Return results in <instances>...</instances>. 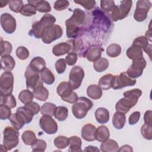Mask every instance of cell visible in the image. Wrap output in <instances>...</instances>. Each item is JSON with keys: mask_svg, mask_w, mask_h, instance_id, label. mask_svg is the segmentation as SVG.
<instances>
[{"mask_svg": "<svg viewBox=\"0 0 152 152\" xmlns=\"http://www.w3.org/2000/svg\"><path fill=\"white\" fill-rule=\"evenodd\" d=\"M55 22L56 18L53 15L50 14H46L39 21H36L32 24L29 34L37 39H40L42 37L44 30L46 28L54 25Z\"/></svg>", "mask_w": 152, "mask_h": 152, "instance_id": "1", "label": "cell"}, {"mask_svg": "<svg viewBox=\"0 0 152 152\" xmlns=\"http://www.w3.org/2000/svg\"><path fill=\"white\" fill-rule=\"evenodd\" d=\"M93 106L91 100L86 97H80L72 106V112L76 119H82L84 118L88 110Z\"/></svg>", "mask_w": 152, "mask_h": 152, "instance_id": "2", "label": "cell"}, {"mask_svg": "<svg viewBox=\"0 0 152 152\" xmlns=\"http://www.w3.org/2000/svg\"><path fill=\"white\" fill-rule=\"evenodd\" d=\"M3 146L7 151L15 147L19 142L18 130L14 127L6 126L3 131Z\"/></svg>", "mask_w": 152, "mask_h": 152, "instance_id": "3", "label": "cell"}, {"mask_svg": "<svg viewBox=\"0 0 152 152\" xmlns=\"http://www.w3.org/2000/svg\"><path fill=\"white\" fill-rule=\"evenodd\" d=\"M73 90L69 82L62 81L58 86L56 92L63 101L69 103H74L78 100V96Z\"/></svg>", "mask_w": 152, "mask_h": 152, "instance_id": "4", "label": "cell"}, {"mask_svg": "<svg viewBox=\"0 0 152 152\" xmlns=\"http://www.w3.org/2000/svg\"><path fill=\"white\" fill-rule=\"evenodd\" d=\"M63 35V29L58 24H54L46 28L41 37L42 42L45 44H50L52 42L61 38Z\"/></svg>", "mask_w": 152, "mask_h": 152, "instance_id": "5", "label": "cell"}, {"mask_svg": "<svg viewBox=\"0 0 152 152\" xmlns=\"http://www.w3.org/2000/svg\"><path fill=\"white\" fill-rule=\"evenodd\" d=\"M14 88V76L11 72H4L0 77V95L12 94Z\"/></svg>", "mask_w": 152, "mask_h": 152, "instance_id": "6", "label": "cell"}, {"mask_svg": "<svg viewBox=\"0 0 152 152\" xmlns=\"http://www.w3.org/2000/svg\"><path fill=\"white\" fill-rule=\"evenodd\" d=\"M136 80L129 77L126 72H121L119 75H113L112 88L114 90L121 89L122 88L132 86L136 84Z\"/></svg>", "mask_w": 152, "mask_h": 152, "instance_id": "7", "label": "cell"}, {"mask_svg": "<svg viewBox=\"0 0 152 152\" xmlns=\"http://www.w3.org/2000/svg\"><path fill=\"white\" fill-rule=\"evenodd\" d=\"M151 8V2L147 0H140L137 2L134 18L138 22L144 21L148 15Z\"/></svg>", "mask_w": 152, "mask_h": 152, "instance_id": "8", "label": "cell"}, {"mask_svg": "<svg viewBox=\"0 0 152 152\" xmlns=\"http://www.w3.org/2000/svg\"><path fill=\"white\" fill-rule=\"evenodd\" d=\"M77 44L75 40H68L66 42H61L55 45L52 48V53L56 56H62L70 52H75L77 50Z\"/></svg>", "mask_w": 152, "mask_h": 152, "instance_id": "9", "label": "cell"}, {"mask_svg": "<svg viewBox=\"0 0 152 152\" xmlns=\"http://www.w3.org/2000/svg\"><path fill=\"white\" fill-rule=\"evenodd\" d=\"M84 77V69L80 66H73L69 72V83L74 90L78 88Z\"/></svg>", "mask_w": 152, "mask_h": 152, "instance_id": "10", "label": "cell"}, {"mask_svg": "<svg viewBox=\"0 0 152 152\" xmlns=\"http://www.w3.org/2000/svg\"><path fill=\"white\" fill-rule=\"evenodd\" d=\"M146 65L147 62L144 58L132 61V64L128 68L126 72L129 77L135 79L141 76Z\"/></svg>", "mask_w": 152, "mask_h": 152, "instance_id": "11", "label": "cell"}, {"mask_svg": "<svg viewBox=\"0 0 152 152\" xmlns=\"http://www.w3.org/2000/svg\"><path fill=\"white\" fill-rule=\"evenodd\" d=\"M39 125L41 129L47 134H55L58 131V124L50 116L43 115L40 119Z\"/></svg>", "mask_w": 152, "mask_h": 152, "instance_id": "12", "label": "cell"}, {"mask_svg": "<svg viewBox=\"0 0 152 152\" xmlns=\"http://www.w3.org/2000/svg\"><path fill=\"white\" fill-rule=\"evenodd\" d=\"M24 76L26 79V87L28 90H33L42 81L39 73L33 70L29 65L26 68Z\"/></svg>", "mask_w": 152, "mask_h": 152, "instance_id": "13", "label": "cell"}, {"mask_svg": "<svg viewBox=\"0 0 152 152\" xmlns=\"http://www.w3.org/2000/svg\"><path fill=\"white\" fill-rule=\"evenodd\" d=\"M1 25L5 33L12 34L16 29L15 18L9 13H3L1 15Z\"/></svg>", "mask_w": 152, "mask_h": 152, "instance_id": "14", "label": "cell"}, {"mask_svg": "<svg viewBox=\"0 0 152 152\" xmlns=\"http://www.w3.org/2000/svg\"><path fill=\"white\" fill-rule=\"evenodd\" d=\"M137 103V102L128 97H124L117 102L115 105V109L116 111L126 114L129 111L130 109L134 107Z\"/></svg>", "mask_w": 152, "mask_h": 152, "instance_id": "15", "label": "cell"}, {"mask_svg": "<svg viewBox=\"0 0 152 152\" xmlns=\"http://www.w3.org/2000/svg\"><path fill=\"white\" fill-rule=\"evenodd\" d=\"M86 20V13L80 8H75L73 11L72 16L67 19L65 22L79 27L84 24Z\"/></svg>", "mask_w": 152, "mask_h": 152, "instance_id": "16", "label": "cell"}, {"mask_svg": "<svg viewBox=\"0 0 152 152\" xmlns=\"http://www.w3.org/2000/svg\"><path fill=\"white\" fill-rule=\"evenodd\" d=\"M96 128L91 124L84 125L81 129V137L87 141H93L95 140V132Z\"/></svg>", "mask_w": 152, "mask_h": 152, "instance_id": "17", "label": "cell"}, {"mask_svg": "<svg viewBox=\"0 0 152 152\" xmlns=\"http://www.w3.org/2000/svg\"><path fill=\"white\" fill-rule=\"evenodd\" d=\"M34 97L42 102L46 101L49 97V91L43 86V82L42 81L39 85L33 90Z\"/></svg>", "mask_w": 152, "mask_h": 152, "instance_id": "18", "label": "cell"}, {"mask_svg": "<svg viewBox=\"0 0 152 152\" xmlns=\"http://www.w3.org/2000/svg\"><path fill=\"white\" fill-rule=\"evenodd\" d=\"M0 61L1 69L5 72H11L15 66V61L10 55L1 56Z\"/></svg>", "mask_w": 152, "mask_h": 152, "instance_id": "19", "label": "cell"}, {"mask_svg": "<svg viewBox=\"0 0 152 152\" xmlns=\"http://www.w3.org/2000/svg\"><path fill=\"white\" fill-rule=\"evenodd\" d=\"M104 49L101 47H91L89 48L86 52V57L90 62H95L100 58L102 52Z\"/></svg>", "mask_w": 152, "mask_h": 152, "instance_id": "20", "label": "cell"}, {"mask_svg": "<svg viewBox=\"0 0 152 152\" xmlns=\"http://www.w3.org/2000/svg\"><path fill=\"white\" fill-rule=\"evenodd\" d=\"M126 116L125 114L116 111L112 117V125L116 129H122L125 124Z\"/></svg>", "mask_w": 152, "mask_h": 152, "instance_id": "21", "label": "cell"}, {"mask_svg": "<svg viewBox=\"0 0 152 152\" xmlns=\"http://www.w3.org/2000/svg\"><path fill=\"white\" fill-rule=\"evenodd\" d=\"M110 137V132L108 128L104 125L99 126L96 129L95 132V140L102 142L109 139Z\"/></svg>", "mask_w": 152, "mask_h": 152, "instance_id": "22", "label": "cell"}, {"mask_svg": "<svg viewBox=\"0 0 152 152\" xmlns=\"http://www.w3.org/2000/svg\"><path fill=\"white\" fill-rule=\"evenodd\" d=\"M28 4L35 6L37 11L40 12L48 13L51 11V7L50 4L45 0H37V1H27Z\"/></svg>", "mask_w": 152, "mask_h": 152, "instance_id": "23", "label": "cell"}, {"mask_svg": "<svg viewBox=\"0 0 152 152\" xmlns=\"http://www.w3.org/2000/svg\"><path fill=\"white\" fill-rule=\"evenodd\" d=\"M94 115L97 122L101 124H106L109 120V112L104 107H99L95 111Z\"/></svg>", "mask_w": 152, "mask_h": 152, "instance_id": "24", "label": "cell"}, {"mask_svg": "<svg viewBox=\"0 0 152 152\" xmlns=\"http://www.w3.org/2000/svg\"><path fill=\"white\" fill-rule=\"evenodd\" d=\"M100 150L103 152H117L119 150V145L115 140L112 139H107L104 142H102L101 144Z\"/></svg>", "mask_w": 152, "mask_h": 152, "instance_id": "25", "label": "cell"}, {"mask_svg": "<svg viewBox=\"0 0 152 152\" xmlns=\"http://www.w3.org/2000/svg\"><path fill=\"white\" fill-rule=\"evenodd\" d=\"M29 66L35 71L40 73L46 68L45 60L40 56H36L31 59Z\"/></svg>", "mask_w": 152, "mask_h": 152, "instance_id": "26", "label": "cell"}, {"mask_svg": "<svg viewBox=\"0 0 152 152\" xmlns=\"http://www.w3.org/2000/svg\"><path fill=\"white\" fill-rule=\"evenodd\" d=\"M126 54L128 58L132 61L138 60L143 58L142 50L140 48L132 45L126 50Z\"/></svg>", "mask_w": 152, "mask_h": 152, "instance_id": "27", "label": "cell"}, {"mask_svg": "<svg viewBox=\"0 0 152 152\" xmlns=\"http://www.w3.org/2000/svg\"><path fill=\"white\" fill-rule=\"evenodd\" d=\"M132 5L131 0L121 1L120 5L118 6L120 12V20H122L127 17L129 13Z\"/></svg>", "mask_w": 152, "mask_h": 152, "instance_id": "28", "label": "cell"}, {"mask_svg": "<svg viewBox=\"0 0 152 152\" xmlns=\"http://www.w3.org/2000/svg\"><path fill=\"white\" fill-rule=\"evenodd\" d=\"M102 90L97 85L92 84L87 88V95L92 99H99L102 96Z\"/></svg>", "mask_w": 152, "mask_h": 152, "instance_id": "29", "label": "cell"}, {"mask_svg": "<svg viewBox=\"0 0 152 152\" xmlns=\"http://www.w3.org/2000/svg\"><path fill=\"white\" fill-rule=\"evenodd\" d=\"M69 148L68 151L69 152H78L81 151V139L76 135L72 136L69 138Z\"/></svg>", "mask_w": 152, "mask_h": 152, "instance_id": "30", "label": "cell"}, {"mask_svg": "<svg viewBox=\"0 0 152 152\" xmlns=\"http://www.w3.org/2000/svg\"><path fill=\"white\" fill-rule=\"evenodd\" d=\"M113 75L112 74H108L102 77L98 83V86L102 88V90H107L112 88V80Z\"/></svg>", "mask_w": 152, "mask_h": 152, "instance_id": "31", "label": "cell"}, {"mask_svg": "<svg viewBox=\"0 0 152 152\" xmlns=\"http://www.w3.org/2000/svg\"><path fill=\"white\" fill-rule=\"evenodd\" d=\"M16 113H18L23 118L26 124L31 122L34 116L32 112L25 106L18 107L16 110Z\"/></svg>", "mask_w": 152, "mask_h": 152, "instance_id": "32", "label": "cell"}, {"mask_svg": "<svg viewBox=\"0 0 152 152\" xmlns=\"http://www.w3.org/2000/svg\"><path fill=\"white\" fill-rule=\"evenodd\" d=\"M40 76L42 81L48 85H51L55 82V76L49 68H45L43 69L40 72Z\"/></svg>", "mask_w": 152, "mask_h": 152, "instance_id": "33", "label": "cell"}, {"mask_svg": "<svg viewBox=\"0 0 152 152\" xmlns=\"http://www.w3.org/2000/svg\"><path fill=\"white\" fill-rule=\"evenodd\" d=\"M8 119L10 120L12 126L18 130L21 129L26 124L25 121L23 118L16 112L12 114Z\"/></svg>", "mask_w": 152, "mask_h": 152, "instance_id": "34", "label": "cell"}, {"mask_svg": "<svg viewBox=\"0 0 152 152\" xmlns=\"http://www.w3.org/2000/svg\"><path fill=\"white\" fill-rule=\"evenodd\" d=\"M0 104L5 105L12 109L16 106L17 102L12 94L8 95H0Z\"/></svg>", "mask_w": 152, "mask_h": 152, "instance_id": "35", "label": "cell"}, {"mask_svg": "<svg viewBox=\"0 0 152 152\" xmlns=\"http://www.w3.org/2000/svg\"><path fill=\"white\" fill-rule=\"evenodd\" d=\"M34 94L30 90L26 89L21 90L18 94V98L19 100L23 104H26L32 102L33 99Z\"/></svg>", "mask_w": 152, "mask_h": 152, "instance_id": "36", "label": "cell"}, {"mask_svg": "<svg viewBox=\"0 0 152 152\" xmlns=\"http://www.w3.org/2000/svg\"><path fill=\"white\" fill-rule=\"evenodd\" d=\"M109 63L107 59L100 58L93 63L94 69L97 72H102L106 70L109 66Z\"/></svg>", "mask_w": 152, "mask_h": 152, "instance_id": "37", "label": "cell"}, {"mask_svg": "<svg viewBox=\"0 0 152 152\" xmlns=\"http://www.w3.org/2000/svg\"><path fill=\"white\" fill-rule=\"evenodd\" d=\"M68 115V109L65 106H58L56 107L53 116L59 121H64Z\"/></svg>", "mask_w": 152, "mask_h": 152, "instance_id": "38", "label": "cell"}, {"mask_svg": "<svg viewBox=\"0 0 152 152\" xmlns=\"http://www.w3.org/2000/svg\"><path fill=\"white\" fill-rule=\"evenodd\" d=\"M21 138L24 144L27 145H31L37 140L34 132L31 130L24 131L21 135Z\"/></svg>", "mask_w": 152, "mask_h": 152, "instance_id": "39", "label": "cell"}, {"mask_svg": "<svg viewBox=\"0 0 152 152\" xmlns=\"http://www.w3.org/2000/svg\"><path fill=\"white\" fill-rule=\"evenodd\" d=\"M121 47L119 45L116 43H112L109 45L106 49L107 55L111 58H116L121 53Z\"/></svg>", "mask_w": 152, "mask_h": 152, "instance_id": "40", "label": "cell"}, {"mask_svg": "<svg viewBox=\"0 0 152 152\" xmlns=\"http://www.w3.org/2000/svg\"><path fill=\"white\" fill-rule=\"evenodd\" d=\"M56 107V106L55 104L50 102H46L44 103L40 107V112L42 115L52 116H53Z\"/></svg>", "mask_w": 152, "mask_h": 152, "instance_id": "41", "label": "cell"}, {"mask_svg": "<svg viewBox=\"0 0 152 152\" xmlns=\"http://www.w3.org/2000/svg\"><path fill=\"white\" fill-rule=\"evenodd\" d=\"M54 145L59 149H64L69 144V138L65 136L59 135L53 141Z\"/></svg>", "mask_w": 152, "mask_h": 152, "instance_id": "42", "label": "cell"}, {"mask_svg": "<svg viewBox=\"0 0 152 152\" xmlns=\"http://www.w3.org/2000/svg\"><path fill=\"white\" fill-rule=\"evenodd\" d=\"M12 49V45L8 41H4L2 38H1L0 45V55L1 56L4 55H9L11 54Z\"/></svg>", "mask_w": 152, "mask_h": 152, "instance_id": "43", "label": "cell"}, {"mask_svg": "<svg viewBox=\"0 0 152 152\" xmlns=\"http://www.w3.org/2000/svg\"><path fill=\"white\" fill-rule=\"evenodd\" d=\"M142 94V91L139 88H134L124 93V97H128L136 102H138V99Z\"/></svg>", "mask_w": 152, "mask_h": 152, "instance_id": "44", "label": "cell"}, {"mask_svg": "<svg viewBox=\"0 0 152 152\" xmlns=\"http://www.w3.org/2000/svg\"><path fill=\"white\" fill-rule=\"evenodd\" d=\"M37 10L34 5L30 4H24L20 11V14L24 16L30 17L36 14Z\"/></svg>", "mask_w": 152, "mask_h": 152, "instance_id": "45", "label": "cell"}, {"mask_svg": "<svg viewBox=\"0 0 152 152\" xmlns=\"http://www.w3.org/2000/svg\"><path fill=\"white\" fill-rule=\"evenodd\" d=\"M150 43H148V40L145 36H139L137 37L132 43V46L143 49L144 50L148 46Z\"/></svg>", "mask_w": 152, "mask_h": 152, "instance_id": "46", "label": "cell"}, {"mask_svg": "<svg viewBox=\"0 0 152 152\" xmlns=\"http://www.w3.org/2000/svg\"><path fill=\"white\" fill-rule=\"evenodd\" d=\"M115 2L112 0H102L100 1V7L101 9L106 12L107 14H109L114 8Z\"/></svg>", "mask_w": 152, "mask_h": 152, "instance_id": "47", "label": "cell"}, {"mask_svg": "<svg viewBox=\"0 0 152 152\" xmlns=\"http://www.w3.org/2000/svg\"><path fill=\"white\" fill-rule=\"evenodd\" d=\"M23 2L21 0H14L10 1L8 2L9 8L15 13L20 12L21 8L23 7Z\"/></svg>", "mask_w": 152, "mask_h": 152, "instance_id": "48", "label": "cell"}, {"mask_svg": "<svg viewBox=\"0 0 152 152\" xmlns=\"http://www.w3.org/2000/svg\"><path fill=\"white\" fill-rule=\"evenodd\" d=\"M15 54L17 57L20 60H26L29 56V51L24 46H21L17 48L15 50Z\"/></svg>", "mask_w": 152, "mask_h": 152, "instance_id": "49", "label": "cell"}, {"mask_svg": "<svg viewBox=\"0 0 152 152\" xmlns=\"http://www.w3.org/2000/svg\"><path fill=\"white\" fill-rule=\"evenodd\" d=\"M31 146L33 151H45L47 144L45 141L41 139H37L34 143Z\"/></svg>", "mask_w": 152, "mask_h": 152, "instance_id": "50", "label": "cell"}, {"mask_svg": "<svg viewBox=\"0 0 152 152\" xmlns=\"http://www.w3.org/2000/svg\"><path fill=\"white\" fill-rule=\"evenodd\" d=\"M141 133L145 139L151 140L152 139V126L144 124L141 128Z\"/></svg>", "mask_w": 152, "mask_h": 152, "instance_id": "51", "label": "cell"}, {"mask_svg": "<svg viewBox=\"0 0 152 152\" xmlns=\"http://www.w3.org/2000/svg\"><path fill=\"white\" fill-rule=\"evenodd\" d=\"M55 67L56 72L58 74H63L66 68V62L65 59L63 58L58 59L55 64Z\"/></svg>", "mask_w": 152, "mask_h": 152, "instance_id": "52", "label": "cell"}, {"mask_svg": "<svg viewBox=\"0 0 152 152\" xmlns=\"http://www.w3.org/2000/svg\"><path fill=\"white\" fill-rule=\"evenodd\" d=\"M11 115V108L5 105L0 104V119L1 120H6L9 119Z\"/></svg>", "mask_w": 152, "mask_h": 152, "instance_id": "53", "label": "cell"}, {"mask_svg": "<svg viewBox=\"0 0 152 152\" xmlns=\"http://www.w3.org/2000/svg\"><path fill=\"white\" fill-rule=\"evenodd\" d=\"M74 2L76 4H78L82 7H83L85 9L87 10H92L96 4V2L94 0H80V1H74Z\"/></svg>", "mask_w": 152, "mask_h": 152, "instance_id": "54", "label": "cell"}, {"mask_svg": "<svg viewBox=\"0 0 152 152\" xmlns=\"http://www.w3.org/2000/svg\"><path fill=\"white\" fill-rule=\"evenodd\" d=\"M69 5V2L66 0H58L55 1L53 8L56 11H62L65 10Z\"/></svg>", "mask_w": 152, "mask_h": 152, "instance_id": "55", "label": "cell"}, {"mask_svg": "<svg viewBox=\"0 0 152 152\" xmlns=\"http://www.w3.org/2000/svg\"><path fill=\"white\" fill-rule=\"evenodd\" d=\"M65 61L66 64L69 66L74 65L78 59V55L76 52H70L68 53V55L65 57Z\"/></svg>", "mask_w": 152, "mask_h": 152, "instance_id": "56", "label": "cell"}, {"mask_svg": "<svg viewBox=\"0 0 152 152\" xmlns=\"http://www.w3.org/2000/svg\"><path fill=\"white\" fill-rule=\"evenodd\" d=\"M141 113L139 111H135L132 112L128 119V123L130 125H135L140 119Z\"/></svg>", "mask_w": 152, "mask_h": 152, "instance_id": "57", "label": "cell"}, {"mask_svg": "<svg viewBox=\"0 0 152 152\" xmlns=\"http://www.w3.org/2000/svg\"><path fill=\"white\" fill-rule=\"evenodd\" d=\"M24 106L27 108H28L32 112L34 115H37L40 111V107L39 104H38L36 102H31L29 103L25 104Z\"/></svg>", "mask_w": 152, "mask_h": 152, "instance_id": "58", "label": "cell"}, {"mask_svg": "<svg viewBox=\"0 0 152 152\" xmlns=\"http://www.w3.org/2000/svg\"><path fill=\"white\" fill-rule=\"evenodd\" d=\"M108 14L110 18L113 21H117L118 20H120V12L119 10L118 6L115 5L113 10Z\"/></svg>", "mask_w": 152, "mask_h": 152, "instance_id": "59", "label": "cell"}, {"mask_svg": "<svg viewBox=\"0 0 152 152\" xmlns=\"http://www.w3.org/2000/svg\"><path fill=\"white\" fill-rule=\"evenodd\" d=\"M152 111L149 110H147L144 115V121L145 124L148 125H152V118H151Z\"/></svg>", "mask_w": 152, "mask_h": 152, "instance_id": "60", "label": "cell"}, {"mask_svg": "<svg viewBox=\"0 0 152 152\" xmlns=\"http://www.w3.org/2000/svg\"><path fill=\"white\" fill-rule=\"evenodd\" d=\"M118 151H133V149L131 146L129 145H124L119 148Z\"/></svg>", "mask_w": 152, "mask_h": 152, "instance_id": "61", "label": "cell"}, {"mask_svg": "<svg viewBox=\"0 0 152 152\" xmlns=\"http://www.w3.org/2000/svg\"><path fill=\"white\" fill-rule=\"evenodd\" d=\"M84 151H99L100 150L96 147H94V146H92V145H88L87 147H86L84 150Z\"/></svg>", "mask_w": 152, "mask_h": 152, "instance_id": "62", "label": "cell"}, {"mask_svg": "<svg viewBox=\"0 0 152 152\" xmlns=\"http://www.w3.org/2000/svg\"><path fill=\"white\" fill-rule=\"evenodd\" d=\"M145 37L147 39V40H148V41H150V42H151V31L150 29L149 30H148V31H146L145 36Z\"/></svg>", "mask_w": 152, "mask_h": 152, "instance_id": "63", "label": "cell"}, {"mask_svg": "<svg viewBox=\"0 0 152 152\" xmlns=\"http://www.w3.org/2000/svg\"><path fill=\"white\" fill-rule=\"evenodd\" d=\"M9 1H1L0 2V7L3 8L4 7H5L8 4Z\"/></svg>", "mask_w": 152, "mask_h": 152, "instance_id": "64", "label": "cell"}]
</instances>
